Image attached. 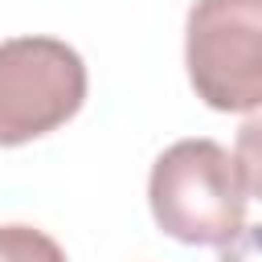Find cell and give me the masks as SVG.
Returning <instances> with one entry per match:
<instances>
[{
    "label": "cell",
    "instance_id": "1",
    "mask_svg": "<svg viewBox=\"0 0 262 262\" xmlns=\"http://www.w3.org/2000/svg\"><path fill=\"white\" fill-rule=\"evenodd\" d=\"M246 184L217 139H176L147 176L156 225L184 246H225L246 225Z\"/></svg>",
    "mask_w": 262,
    "mask_h": 262
},
{
    "label": "cell",
    "instance_id": "2",
    "mask_svg": "<svg viewBox=\"0 0 262 262\" xmlns=\"http://www.w3.org/2000/svg\"><path fill=\"white\" fill-rule=\"evenodd\" d=\"M184 66L213 111L262 106V0H196L184 20Z\"/></svg>",
    "mask_w": 262,
    "mask_h": 262
},
{
    "label": "cell",
    "instance_id": "3",
    "mask_svg": "<svg viewBox=\"0 0 262 262\" xmlns=\"http://www.w3.org/2000/svg\"><path fill=\"white\" fill-rule=\"evenodd\" d=\"M86 61L57 37L0 41V147L33 143L86 102Z\"/></svg>",
    "mask_w": 262,
    "mask_h": 262
},
{
    "label": "cell",
    "instance_id": "4",
    "mask_svg": "<svg viewBox=\"0 0 262 262\" xmlns=\"http://www.w3.org/2000/svg\"><path fill=\"white\" fill-rule=\"evenodd\" d=\"M0 262H66V250L33 225H0Z\"/></svg>",
    "mask_w": 262,
    "mask_h": 262
},
{
    "label": "cell",
    "instance_id": "5",
    "mask_svg": "<svg viewBox=\"0 0 262 262\" xmlns=\"http://www.w3.org/2000/svg\"><path fill=\"white\" fill-rule=\"evenodd\" d=\"M233 164H237V176H242L246 192L262 201V106L237 127V139H233Z\"/></svg>",
    "mask_w": 262,
    "mask_h": 262
},
{
    "label": "cell",
    "instance_id": "6",
    "mask_svg": "<svg viewBox=\"0 0 262 262\" xmlns=\"http://www.w3.org/2000/svg\"><path fill=\"white\" fill-rule=\"evenodd\" d=\"M217 262H262V225H250L233 242H225Z\"/></svg>",
    "mask_w": 262,
    "mask_h": 262
}]
</instances>
